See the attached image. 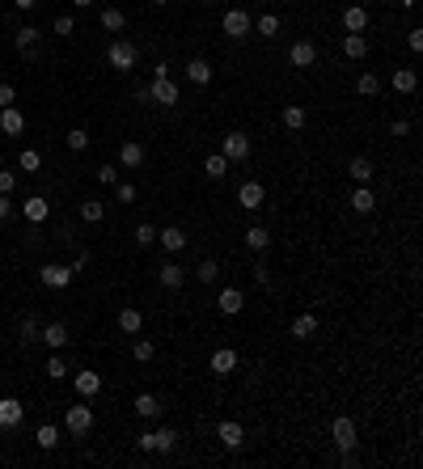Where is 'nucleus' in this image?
I'll use <instances>...</instances> for the list:
<instances>
[{"instance_id": "nucleus-29", "label": "nucleus", "mask_w": 423, "mask_h": 469, "mask_svg": "<svg viewBox=\"0 0 423 469\" xmlns=\"http://www.w3.org/2000/svg\"><path fill=\"white\" fill-rule=\"evenodd\" d=\"M343 55H347V60H364V55H368V38H364V34H347V38H343Z\"/></svg>"}, {"instance_id": "nucleus-22", "label": "nucleus", "mask_w": 423, "mask_h": 469, "mask_svg": "<svg viewBox=\"0 0 423 469\" xmlns=\"http://www.w3.org/2000/svg\"><path fill=\"white\" fill-rule=\"evenodd\" d=\"M119 165H128V169L144 165V144H136V140H123V144H119Z\"/></svg>"}, {"instance_id": "nucleus-14", "label": "nucleus", "mask_w": 423, "mask_h": 469, "mask_svg": "<svg viewBox=\"0 0 423 469\" xmlns=\"http://www.w3.org/2000/svg\"><path fill=\"white\" fill-rule=\"evenodd\" d=\"M38 342H47L51 351H64V347H68V326H64V322H47V326L38 330Z\"/></svg>"}, {"instance_id": "nucleus-40", "label": "nucleus", "mask_w": 423, "mask_h": 469, "mask_svg": "<svg viewBox=\"0 0 423 469\" xmlns=\"http://www.w3.org/2000/svg\"><path fill=\"white\" fill-rule=\"evenodd\" d=\"M195 279H199V283H216V279H220L216 258H204V262H199V266H195Z\"/></svg>"}, {"instance_id": "nucleus-4", "label": "nucleus", "mask_w": 423, "mask_h": 469, "mask_svg": "<svg viewBox=\"0 0 423 469\" xmlns=\"http://www.w3.org/2000/svg\"><path fill=\"white\" fill-rule=\"evenodd\" d=\"M64 427H68L72 435H89V427H93V406H89L85 398H81V406H68Z\"/></svg>"}, {"instance_id": "nucleus-21", "label": "nucleus", "mask_w": 423, "mask_h": 469, "mask_svg": "<svg viewBox=\"0 0 423 469\" xmlns=\"http://www.w3.org/2000/svg\"><path fill=\"white\" fill-rule=\"evenodd\" d=\"M347 174H352V182H356V186H368V182H372V174H377V165H372L368 157H352Z\"/></svg>"}, {"instance_id": "nucleus-15", "label": "nucleus", "mask_w": 423, "mask_h": 469, "mask_svg": "<svg viewBox=\"0 0 423 469\" xmlns=\"http://www.w3.org/2000/svg\"><path fill=\"white\" fill-rule=\"evenodd\" d=\"M343 30L347 34H364L368 30V9L364 5H347L343 9Z\"/></svg>"}, {"instance_id": "nucleus-34", "label": "nucleus", "mask_w": 423, "mask_h": 469, "mask_svg": "<svg viewBox=\"0 0 423 469\" xmlns=\"http://www.w3.org/2000/svg\"><path fill=\"white\" fill-rule=\"evenodd\" d=\"M34 444H38V448H47V453H51L56 444H60V427H56V423H43V427L34 431Z\"/></svg>"}, {"instance_id": "nucleus-23", "label": "nucleus", "mask_w": 423, "mask_h": 469, "mask_svg": "<svg viewBox=\"0 0 423 469\" xmlns=\"http://www.w3.org/2000/svg\"><path fill=\"white\" fill-rule=\"evenodd\" d=\"M352 212L372 216V212H377V194H372L368 186H356V190H352Z\"/></svg>"}, {"instance_id": "nucleus-55", "label": "nucleus", "mask_w": 423, "mask_h": 469, "mask_svg": "<svg viewBox=\"0 0 423 469\" xmlns=\"http://www.w3.org/2000/svg\"><path fill=\"white\" fill-rule=\"evenodd\" d=\"M407 42H411V51H423V30H419V26H415V30H411V34H407Z\"/></svg>"}, {"instance_id": "nucleus-27", "label": "nucleus", "mask_w": 423, "mask_h": 469, "mask_svg": "<svg viewBox=\"0 0 423 469\" xmlns=\"http://www.w3.org/2000/svg\"><path fill=\"white\" fill-rule=\"evenodd\" d=\"M245 250H254V254H267L271 250V233L263 225H254L250 233H245Z\"/></svg>"}, {"instance_id": "nucleus-11", "label": "nucleus", "mask_w": 423, "mask_h": 469, "mask_svg": "<svg viewBox=\"0 0 423 469\" xmlns=\"http://www.w3.org/2000/svg\"><path fill=\"white\" fill-rule=\"evenodd\" d=\"M21 418H26V402H17V398H0V427L13 431Z\"/></svg>"}, {"instance_id": "nucleus-39", "label": "nucleus", "mask_w": 423, "mask_h": 469, "mask_svg": "<svg viewBox=\"0 0 423 469\" xmlns=\"http://www.w3.org/2000/svg\"><path fill=\"white\" fill-rule=\"evenodd\" d=\"M17 165L26 169V174H38V169H43V153H38V148H21V157H17Z\"/></svg>"}, {"instance_id": "nucleus-3", "label": "nucleus", "mask_w": 423, "mask_h": 469, "mask_svg": "<svg viewBox=\"0 0 423 469\" xmlns=\"http://www.w3.org/2000/svg\"><path fill=\"white\" fill-rule=\"evenodd\" d=\"M220 157H225L229 165L245 161V157H250V136H245V131H229L225 140H220Z\"/></svg>"}, {"instance_id": "nucleus-59", "label": "nucleus", "mask_w": 423, "mask_h": 469, "mask_svg": "<svg viewBox=\"0 0 423 469\" xmlns=\"http://www.w3.org/2000/svg\"><path fill=\"white\" fill-rule=\"evenodd\" d=\"M402 5H407V9H415V5H419V0H402Z\"/></svg>"}, {"instance_id": "nucleus-50", "label": "nucleus", "mask_w": 423, "mask_h": 469, "mask_svg": "<svg viewBox=\"0 0 423 469\" xmlns=\"http://www.w3.org/2000/svg\"><path fill=\"white\" fill-rule=\"evenodd\" d=\"M13 186H17V174L13 169H0V194H13Z\"/></svg>"}, {"instance_id": "nucleus-32", "label": "nucleus", "mask_w": 423, "mask_h": 469, "mask_svg": "<svg viewBox=\"0 0 423 469\" xmlns=\"http://www.w3.org/2000/svg\"><path fill=\"white\" fill-rule=\"evenodd\" d=\"M313 330H317V317L313 313H296L292 317V338H309Z\"/></svg>"}, {"instance_id": "nucleus-53", "label": "nucleus", "mask_w": 423, "mask_h": 469, "mask_svg": "<svg viewBox=\"0 0 423 469\" xmlns=\"http://www.w3.org/2000/svg\"><path fill=\"white\" fill-rule=\"evenodd\" d=\"M13 102H17V89H13V85H0V110L13 106Z\"/></svg>"}, {"instance_id": "nucleus-26", "label": "nucleus", "mask_w": 423, "mask_h": 469, "mask_svg": "<svg viewBox=\"0 0 423 469\" xmlns=\"http://www.w3.org/2000/svg\"><path fill=\"white\" fill-rule=\"evenodd\" d=\"M47 216H51V203H47L43 194H30V199H26V220H30V225H43Z\"/></svg>"}, {"instance_id": "nucleus-10", "label": "nucleus", "mask_w": 423, "mask_h": 469, "mask_svg": "<svg viewBox=\"0 0 423 469\" xmlns=\"http://www.w3.org/2000/svg\"><path fill=\"white\" fill-rule=\"evenodd\" d=\"M237 203H241L245 212H258V207L267 203V190H263V182H241V186H237Z\"/></svg>"}, {"instance_id": "nucleus-19", "label": "nucleus", "mask_w": 423, "mask_h": 469, "mask_svg": "<svg viewBox=\"0 0 423 469\" xmlns=\"http://www.w3.org/2000/svg\"><path fill=\"white\" fill-rule=\"evenodd\" d=\"M212 372H216V377H229V372H237V351H233V347H220V351H212Z\"/></svg>"}, {"instance_id": "nucleus-9", "label": "nucleus", "mask_w": 423, "mask_h": 469, "mask_svg": "<svg viewBox=\"0 0 423 469\" xmlns=\"http://www.w3.org/2000/svg\"><path fill=\"white\" fill-rule=\"evenodd\" d=\"M216 440H220V444H225V448H229V453H237V448H241V444H245V427L237 423V418H225V423H220V427H216Z\"/></svg>"}, {"instance_id": "nucleus-46", "label": "nucleus", "mask_w": 423, "mask_h": 469, "mask_svg": "<svg viewBox=\"0 0 423 469\" xmlns=\"http://www.w3.org/2000/svg\"><path fill=\"white\" fill-rule=\"evenodd\" d=\"M56 34H60V38L77 34V17H72V13H56Z\"/></svg>"}, {"instance_id": "nucleus-56", "label": "nucleus", "mask_w": 423, "mask_h": 469, "mask_svg": "<svg viewBox=\"0 0 423 469\" xmlns=\"http://www.w3.org/2000/svg\"><path fill=\"white\" fill-rule=\"evenodd\" d=\"M389 131H394V136H407V131H411V123H407V118H394V127H389Z\"/></svg>"}, {"instance_id": "nucleus-6", "label": "nucleus", "mask_w": 423, "mask_h": 469, "mask_svg": "<svg viewBox=\"0 0 423 469\" xmlns=\"http://www.w3.org/2000/svg\"><path fill=\"white\" fill-rule=\"evenodd\" d=\"M178 97H182V89L173 85L169 77H153V85H148V102H157V106H178Z\"/></svg>"}, {"instance_id": "nucleus-7", "label": "nucleus", "mask_w": 423, "mask_h": 469, "mask_svg": "<svg viewBox=\"0 0 423 469\" xmlns=\"http://www.w3.org/2000/svg\"><path fill=\"white\" fill-rule=\"evenodd\" d=\"M72 275H77V270L64 266V262H47V266H38V283H43V288H68Z\"/></svg>"}, {"instance_id": "nucleus-25", "label": "nucleus", "mask_w": 423, "mask_h": 469, "mask_svg": "<svg viewBox=\"0 0 423 469\" xmlns=\"http://www.w3.org/2000/svg\"><path fill=\"white\" fill-rule=\"evenodd\" d=\"M394 93H415L419 89V77H415V68H394Z\"/></svg>"}, {"instance_id": "nucleus-17", "label": "nucleus", "mask_w": 423, "mask_h": 469, "mask_svg": "<svg viewBox=\"0 0 423 469\" xmlns=\"http://www.w3.org/2000/svg\"><path fill=\"white\" fill-rule=\"evenodd\" d=\"M157 241H161V250H169V254L186 250V233H182L178 225H165V229H157Z\"/></svg>"}, {"instance_id": "nucleus-41", "label": "nucleus", "mask_w": 423, "mask_h": 469, "mask_svg": "<svg viewBox=\"0 0 423 469\" xmlns=\"http://www.w3.org/2000/svg\"><path fill=\"white\" fill-rule=\"evenodd\" d=\"M356 93H364V97H377V93H381V81L372 77V72H360V77H356Z\"/></svg>"}, {"instance_id": "nucleus-42", "label": "nucleus", "mask_w": 423, "mask_h": 469, "mask_svg": "<svg viewBox=\"0 0 423 469\" xmlns=\"http://www.w3.org/2000/svg\"><path fill=\"white\" fill-rule=\"evenodd\" d=\"M132 237H136V245H144V250H148V245H157V225H148V220H140Z\"/></svg>"}, {"instance_id": "nucleus-5", "label": "nucleus", "mask_w": 423, "mask_h": 469, "mask_svg": "<svg viewBox=\"0 0 423 469\" xmlns=\"http://www.w3.org/2000/svg\"><path fill=\"white\" fill-rule=\"evenodd\" d=\"M330 440H335V448L339 453H347V448H356V418H347V414H339L335 423H330Z\"/></svg>"}, {"instance_id": "nucleus-47", "label": "nucleus", "mask_w": 423, "mask_h": 469, "mask_svg": "<svg viewBox=\"0 0 423 469\" xmlns=\"http://www.w3.org/2000/svg\"><path fill=\"white\" fill-rule=\"evenodd\" d=\"M132 355H136L140 364H148V359H153V355H157V347H153V342H148V338H140V342H136V347H132Z\"/></svg>"}, {"instance_id": "nucleus-20", "label": "nucleus", "mask_w": 423, "mask_h": 469, "mask_svg": "<svg viewBox=\"0 0 423 469\" xmlns=\"http://www.w3.org/2000/svg\"><path fill=\"white\" fill-rule=\"evenodd\" d=\"M13 42H17V51L26 55V60H34V55H38V30H34V26H21V30L13 34Z\"/></svg>"}, {"instance_id": "nucleus-24", "label": "nucleus", "mask_w": 423, "mask_h": 469, "mask_svg": "<svg viewBox=\"0 0 423 469\" xmlns=\"http://www.w3.org/2000/svg\"><path fill=\"white\" fill-rule=\"evenodd\" d=\"M186 81L199 85V89L212 85V64H208V60H191V64H186Z\"/></svg>"}, {"instance_id": "nucleus-31", "label": "nucleus", "mask_w": 423, "mask_h": 469, "mask_svg": "<svg viewBox=\"0 0 423 469\" xmlns=\"http://www.w3.org/2000/svg\"><path fill=\"white\" fill-rule=\"evenodd\" d=\"M140 326H144L140 309H119V330L123 334H140Z\"/></svg>"}, {"instance_id": "nucleus-12", "label": "nucleus", "mask_w": 423, "mask_h": 469, "mask_svg": "<svg viewBox=\"0 0 423 469\" xmlns=\"http://www.w3.org/2000/svg\"><path fill=\"white\" fill-rule=\"evenodd\" d=\"M288 60H292V68H313V60H317V47H313L309 38H296V42L288 47Z\"/></svg>"}, {"instance_id": "nucleus-28", "label": "nucleus", "mask_w": 423, "mask_h": 469, "mask_svg": "<svg viewBox=\"0 0 423 469\" xmlns=\"http://www.w3.org/2000/svg\"><path fill=\"white\" fill-rule=\"evenodd\" d=\"M136 414L140 418H161V398H157V393H140V398H136Z\"/></svg>"}, {"instance_id": "nucleus-37", "label": "nucleus", "mask_w": 423, "mask_h": 469, "mask_svg": "<svg viewBox=\"0 0 423 469\" xmlns=\"http://www.w3.org/2000/svg\"><path fill=\"white\" fill-rule=\"evenodd\" d=\"M254 30H258L263 38H276V34H280V17H276V13H258V17H254Z\"/></svg>"}, {"instance_id": "nucleus-60", "label": "nucleus", "mask_w": 423, "mask_h": 469, "mask_svg": "<svg viewBox=\"0 0 423 469\" xmlns=\"http://www.w3.org/2000/svg\"><path fill=\"white\" fill-rule=\"evenodd\" d=\"M153 5H169V0H153Z\"/></svg>"}, {"instance_id": "nucleus-8", "label": "nucleus", "mask_w": 423, "mask_h": 469, "mask_svg": "<svg viewBox=\"0 0 423 469\" xmlns=\"http://www.w3.org/2000/svg\"><path fill=\"white\" fill-rule=\"evenodd\" d=\"M216 309L225 313V317H237V313L245 309V292H241V288H233V283H229V288H220V296H216Z\"/></svg>"}, {"instance_id": "nucleus-18", "label": "nucleus", "mask_w": 423, "mask_h": 469, "mask_svg": "<svg viewBox=\"0 0 423 469\" xmlns=\"http://www.w3.org/2000/svg\"><path fill=\"white\" fill-rule=\"evenodd\" d=\"M0 131H5V136H21V131H26V114H21L17 106H5V110H0Z\"/></svg>"}, {"instance_id": "nucleus-51", "label": "nucleus", "mask_w": 423, "mask_h": 469, "mask_svg": "<svg viewBox=\"0 0 423 469\" xmlns=\"http://www.w3.org/2000/svg\"><path fill=\"white\" fill-rule=\"evenodd\" d=\"M97 182H102V186H114V182H119V169H114V165H102V169H97Z\"/></svg>"}, {"instance_id": "nucleus-48", "label": "nucleus", "mask_w": 423, "mask_h": 469, "mask_svg": "<svg viewBox=\"0 0 423 469\" xmlns=\"http://www.w3.org/2000/svg\"><path fill=\"white\" fill-rule=\"evenodd\" d=\"M114 199L119 203H136V186L132 182H114Z\"/></svg>"}, {"instance_id": "nucleus-45", "label": "nucleus", "mask_w": 423, "mask_h": 469, "mask_svg": "<svg viewBox=\"0 0 423 469\" xmlns=\"http://www.w3.org/2000/svg\"><path fill=\"white\" fill-rule=\"evenodd\" d=\"M43 372H47V377H51V381H64V377H68V364L60 359V351H56L51 359H47V368H43Z\"/></svg>"}, {"instance_id": "nucleus-49", "label": "nucleus", "mask_w": 423, "mask_h": 469, "mask_svg": "<svg viewBox=\"0 0 423 469\" xmlns=\"http://www.w3.org/2000/svg\"><path fill=\"white\" fill-rule=\"evenodd\" d=\"M136 448H140V453H157V431H144V435L136 440Z\"/></svg>"}, {"instance_id": "nucleus-58", "label": "nucleus", "mask_w": 423, "mask_h": 469, "mask_svg": "<svg viewBox=\"0 0 423 469\" xmlns=\"http://www.w3.org/2000/svg\"><path fill=\"white\" fill-rule=\"evenodd\" d=\"M93 5V0H72V9H89Z\"/></svg>"}, {"instance_id": "nucleus-36", "label": "nucleus", "mask_w": 423, "mask_h": 469, "mask_svg": "<svg viewBox=\"0 0 423 469\" xmlns=\"http://www.w3.org/2000/svg\"><path fill=\"white\" fill-rule=\"evenodd\" d=\"M81 220H85V225L106 220V203H102V199H85V203H81Z\"/></svg>"}, {"instance_id": "nucleus-30", "label": "nucleus", "mask_w": 423, "mask_h": 469, "mask_svg": "<svg viewBox=\"0 0 423 469\" xmlns=\"http://www.w3.org/2000/svg\"><path fill=\"white\" fill-rule=\"evenodd\" d=\"M38 330H43V322H38L34 313L21 317V347H34V342H38Z\"/></svg>"}, {"instance_id": "nucleus-2", "label": "nucleus", "mask_w": 423, "mask_h": 469, "mask_svg": "<svg viewBox=\"0 0 423 469\" xmlns=\"http://www.w3.org/2000/svg\"><path fill=\"white\" fill-rule=\"evenodd\" d=\"M136 60H140V51L128 42V38H114L110 47H106V64L114 68V72H132L136 68Z\"/></svg>"}, {"instance_id": "nucleus-13", "label": "nucleus", "mask_w": 423, "mask_h": 469, "mask_svg": "<svg viewBox=\"0 0 423 469\" xmlns=\"http://www.w3.org/2000/svg\"><path fill=\"white\" fill-rule=\"evenodd\" d=\"M72 385H77V393H81L85 402H93L97 393H102V372H93V368H89V372H77V377H72Z\"/></svg>"}, {"instance_id": "nucleus-43", "label": "nucleus", "mask_w": 423, "mask_h": 469, "mask_svg": "<svg viewBox=\"0 0 423 469\" xmlns=\"http://www.w3.org/2000/svg\"><path fill=\"white\" fill-rule=\"evenodd\" d=\"M64 140H68V148H72V153H85V148H89V131H85V127H72Z\"/></svg>"}, {"instance_id": "nucleus-1", "label": "nucleus", "mask_w": 423, "mask_h": 469, "mask_svg": "<svg viewBox=\"0 0 423 469\" xmlns=\"http://www.w3.org/2000/svg\"><path fill=\"white\" fill-rule=\"evenodd\" d=\"M220 30H225L233 42H241V38H250V30H254V17L245 13V9H225V17H220Z\"/></svg>"}, {"instance_id": "nucleus-35", "label": "nucleus", "mask_w": 423, "mask_h": 469, "mask_svg": "<svg viewBox=\"0 0 423 469\" xmlns=\"http://www.w3.org/2000/svg\"><path fill=\"white\" fill-rule=\"evenodd\" d=\"M102 30H110V34H123V30H128V17H123V9H102Z\"/></svg>"}, {"instance_id": "nucleus-57", "label": "nucleus", "mask_w": 423, "mask_h": 469, "mask_svg": "<svg viewBox=\"0 0 423 469\" xmlns=\"http://www.w3.org/2000/svg\"><path fill=\"white\" fill-rule=\"evenodd\" d=\"M13 5H17V9H21V13H30V9H34V5H38V0H13Z\"/></svg>"}, {"instance_id": "nucleus-38", "label": "nucleus", "mask_w": 423, "mask_h": 469, "mask_svg": "<svg viewBox=\"0 0 423 469\" xmlns=\"http://www.w3.org/2000/svg\"><path fill=\"white\" fill-rule=\"evenodd\" d=\"M204 174H208L212 182H220V178H225V174H229V161H225V157H220V153H212V157L204 161Z\"/></svg>"}, {"instance_id": "nucleus-54", "label": "nucleus", "mask_w": 423, "mask_h": 469, "mask_svg": "<svg viewBox=\"0 0 423 469\" xmlns=\"http://www.w3.org/2000/svg\"><path fill=\"white\" fill-rule=\"evenodd\" d=\"M9 216H13V199H9V194H0V225H5Z\"/></svg>"}, {"instance_id": "nucleus-44", "label": "nucleus", "mask_w": 423, "mask_h": 469, "mask_svg": "<svg viewBox=\"0 0 423 469\" xmlns=\"http://www.w3.org/2000/svg\"><path fill=\"white\" fill-rule=\"evenodd\" d=\"M173 444H178V431H173V427H157V453H173Z\"/></svg>"}, {"instance_id": "nucleus-16", "label": "nucleus", "mask_w": 423, "mask_h": 469, "mask_svg": "<svg viewBox=\"0 0 423 469\" xmlns=\"http://www.w3.org/2000/svg\"><path fill=\"white\" fill-rule=\"evenodd\" d=\"M157 279H161V288H169V292H178V288L186 283V266H178V262H161V270H157Z\"/></svg>"}, {"instance_id": "nucleus-52", "label": "nucleus", "mask_w": 423, "mask_h": 469, "mask_svg": "<svg viewBox=\"0 0 423 469\" xmlns=\"http://www.w3.org/2000/svg\"><path fill=\"white\" fill-rule=\"evenodd\" d=\"M250 275H254V283H258V288H271V270H267L263 262H254V270H250Z\"/></svg>"}, {"instance_id": "nucleus-33", "label": "nucleus", "mask_w": 423, "mask_h": 469, "mask_svg": "<svg viewBox=\"0 0 423 469\" xmlns=\"http://www.w3.org/2000/svg\"><path fill=\"white\" fill-rule=\"evenodd\" d=\"M305 123H309V110L305 106H284V127L288 131H301Z\"/></svg>"}]
</instances>
